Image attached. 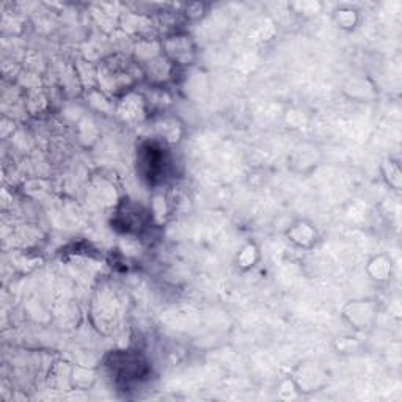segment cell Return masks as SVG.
<instances>
[{
  "label": "cell",
  "mask_w": 402,
  "mask_h": 402,
  "mask_svg": "<svg viewBox=\"0 0 402 402\" xmlns=\"http://www.w3.org/2000/svg\"><path fill=\"white\" fill-rule=\"evenodd\" d=\"M162 54L173 63V65H188L193 57V46L191 40L184 35H172L162 41Z\"/></svg>",
  "instance_id": "cell-1"
},
{
  "label": "cell",
  "mask_w": 402,
  "mask_h": 402,
  "mask_svg": "<svg viewBox=\"0 0 402 402\" xmlns=\"http://www.w3.org/2000/svg\"><path fill=\"white\" fill-rule=\"evenodd\" d=\"M292 382L300 393L318 392V388L324 385V374L313 363H305L295 369Z\"/></svg>",
  "instance_id": "cell-2"
},
{
  "label": "cell",
  "mask_w": 402,
  "mask_h": 402,
  "mask_svg": "<svg viewBox=\"0 0 402 402\" xmlns=\"http://www.w3.org/2000/svg\"><path fill=\"white\" fill-rule=\"evenodd\" d=\"M375 316V306L369 302H355V304L348 305L344 310V318L349 320L355 329H366L373 322Z\"/></svg>",
  "instance_id": "cell-3"
},
{
  "label": "cell",
  "mask_w": 402,
  "mask_h": 402,
  "mask_svg": "<svg viewBox=\"0 0 402 402\" xmlns=\"http://www.w3.org/2000/svg\"><path fill=\"white\" fill-rule=\"evenodd\" d=\"M288 237H289V241L294 242L295 245H299V247L308 248L316 244L318 231L311 223L300 220V222L294 223L291 228L288 230Z\"/></svg>",
  "instance_id": "cell-4"
},
{
  "label": "cell",
  "mask_w": 402,
  "mask_h": 402,
  "mask_svg": "<svg viewBox=\"0 0 402 402\" xmlns=\"http://www.w3.org/2000/svg\"><path fill=\"white\" fill-rule=\"evenodd\" d=\"M368 274L371 275V278L375 281H385L388 280V276L392 275V261L388 260L387 256H375L369 261L368 266Z\"/></svg>",
  "instance_id": "cell-5"
},
{
  "label": "cell",
  "mask_w": 402,
  "mask_h": 402,
  "mask_svg": "<svg viewBox=\"0 0 402 402\" xmlns=\"http://www.w3.org/2000/svg\"><path fill=\"white\" fill-rule=\"evenodd\" d=\"M333 17H335V21L339 27L350 30V29L355 27L358 15H357V11L352 10V8H339L335 11Z\"/></svg>",
  "instance_id": "cell-6"
},
{
  "label": "cell",
  "mask_w": 402,
  "mask_h": 402,
  "mask_svg": "<svg viewBox=\"0 0 402 402\" xmlns=\"http://www.w3.org/2000/svg\"><path fill=\"white\" fill-rule=\"evenodd\" d=\"M258 260V248L255 244H247L245 247L241 250V253L237 256V261H239V266L244 267V269H250L255 266V262Z\"/></svg>",
  "instance_id": "cell-7"
}]
</instances>
